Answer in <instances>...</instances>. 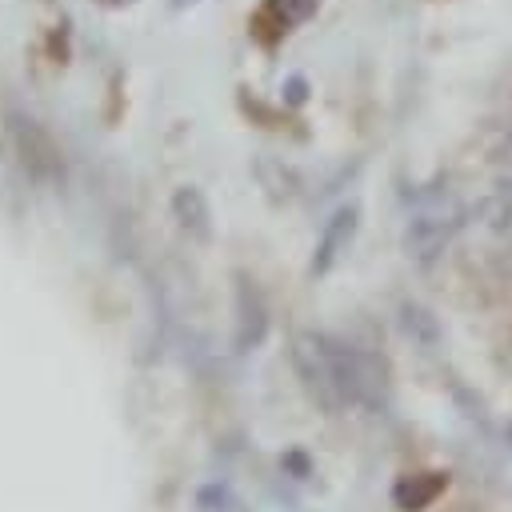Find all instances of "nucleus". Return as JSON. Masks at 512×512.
I'll list each match as a JSON object with an SVG mask.
<instances>
[{
	"label": "nucleus",
	"mask_w": 512,
	"mask_h": 512,
	"mask_svg": "<svg viewBox=\"0 0 512 512\" xmlns=\"http://www.w3.org/2000/svg\"><path fill=\"white\" fill-rule=\"evenodd\" d=\"M464 224V208L448 196V192H428L416 200L412 216H408V228H404V248L412 260L420 264H432L444 244L452 240V232Z\"/></svg>",
	"instance_id": "1"
},
{
	"label": "nucleus",
	"mask_w": 512,
	"mask_h": 512,
	"mask_svg": "<svg viewBox=\"0 0 512 512\" xmlns=\"http://www.w3.org/2000/svg\"><path fill=\"white\" fill-rule=\"evenodd\" d=\"M172 212H176L180 228L192 232L196 240H208L212 236V212H208V200H204L200 188H192V184L176 188L172 192Z\"/></svg>",
	"instance_id": "5"
},
{
	"label": "nucleus",
	"mask_w": 512,
	"mask_h": 512,
	"mask_svg": "<svg viewBox=\"0 0 512 512\" xmlns=\"http://www.w3.org/2000/svg\"><path fill=\"white\" fill-rule=\"evenodd\" d=\"M444 488H448L444 472H412V476H400L392 484V500L400 512H424L428 504H436V496Z\"/></svg>",
	"instance_id": "4"
},
{
	"label": "nucleus",
	"mask_w": 512,
	"mask_h": 512,
	"mask_svg": "<svg viewBox=\"0 0 512 512\" xmlns=\"http://www.w3.org/2000/svg\"><path fill=\"white\" fill-rule=\"evenodd\" d=\"M272 8L280 12V24H296L316 8V0H272Z\"/></svg>",
	"instance_id": "9"
},
{
	"label": "nucleus",
	"mask_w": 512,
	"mask_h": 512,
	"mask_svg": "<svg viewBox=\"0 0 512 512\" xmlns=\"http://www.w3.org/2000/svg\"><path fill=\"white\" fill-rule=\"evenodd\" d=\"M292 364L308 388V396L324 408V412H340L344 400H340V388H336V376H332V356H328V336L320 332H300L292 340Z\"/></svg>",
	"instance_id": "2"
},
{
	"label": "nucleus",
	"mask_w": 512,
	"mask_h": 512,
	"mask_svg": "<svg viewBox=\"0 0 512 512\" xmlns=\"http://www.w3.org/2000/svg\"><path fill=\"white\" fill-rule=\"evenodd\" d=\"M356 224H360V208H356V204L332 212V220H328L324 232H320L316 256H312V272H316V276H324V272L348 252V244H352V236H356Z\"/></svg>",
	"instance_id": "3"
},
{
	"label": "nucleus",
	"mask_w": 512,
	"mask_h": 512,
	"mask_svg": "<svg viewBox=\"0 0 512 512\" xmlns=\"http://www.w3.org/2000/svg\"><path fill=\"white\" fill-rule=\"evenodd\" d=\"M280 464H284V468H292V472H296V476H300V480H304V476H308V460H304V456H300V452H288V456H284V460H280Z\"/></svg>",
	"instance_id": "10"
},
{
	"label": "nucleus",
	"mask_w": 512,
	"mask_h": 512,
	"mask_svg": "<svg viewBox=\"0 0 512 512\" xmlns=\"http://www.w3.org/2000/svg\"><path fill=\"white\" fill-rule=\"evenodd\" d=\"M200 508L204 512H232V492L224 484H208V488H200Z\"/></svg>",
	"instance_id": "8"
},
{
	"label": "nucleus",
	"mask_w": 512,
	"mask_h": 512,
	"mask_svg": "<svg viewBox=\"0 0 512 512\" xmlns=\"http://www.w3.org/2000/svg\"><path fill=\"white\" fill-rule=\"evenodd\" d=\"M400 324H404V332H408L420 348H436V344H440V320H436L428 308L404 304V308H400Z\"/></svg>",
	"instance_id": "7"
},
{
	"label": "nucleus",
	"mask_w": 512,
	"mask_h": 512,
	"mask_svg": "<svg viewBox=\"0 0 512 512\" xmlns=\"http://www.w3.org/2000/svg\"><path fill=\"white\" fill-rule=\"evenodd\" d=\"M264 328H268V320H264V304H260V296L248 292V288H240V332H236V344H240V348L260 344Z\"/></svg>",
	"instance_id": "6"
},
{
	"label": "nucleus",
	"mask_w": 512,
	"mask_h": 512,
	"mask_svg": "<svg viewBox=\"0 0 512 512\" xmlns=\"http://www.w3.org/2000/svg\"><path fill=\"white\" fill-rule=\"evenodd\" d=\"M504 448H508V456H512V420L504 424Z\"/></svg>",
	"instance_id": "11"
}]
</instances>
